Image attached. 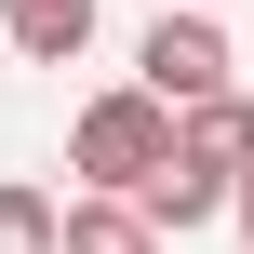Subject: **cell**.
Masks as SVG:
<instances>
[{
    "label": "cell",
    "instance_id": "obj_1",
    "mask_svg": "<svg viewBox=\"0 0 254 254\" xmlns=\"http://www.w3.org/2000/svg\"><path fill=\"white\" fill-rule=\"evenodd\" d=\"M161 161H174V107H147L134 80H121V94H94V107L67 121V174H80L94 201H134Z\"/></svg>",
    "mask_w": 254,
    "mask_h": 254
},
{
    "label": "cell",
    "instance_id": "obj_3",
    "mask_svg": "<svg viewBox=\"0 0 254 254\" xmlns=\"http://www.w3.org/2000/svg\"><path fill=\"white\" fill-rule=\"evenodd\" d=\"M174 161H201V174H254V94H201V107H174Z\"/></svg>",
    "mask_w": 254,
    "mask_h": 254
},
{
    "label": "cell",
    "instance_id": "obj_2",
    "mask_svg": "<svg viewBox=\"0 0 254 254\" xmlns=\"http://www.w3.org/2000/svg\"><path fill=\"white\" fill-rule=\"evenodd\" d=\"M134 94H147V107H201V94H228V40H214V13H161V27L134 40Z\"/></svg>",
    "mask_w": 254,
    "mask_h": 254
},
{
    "label": "cell",
    "instance_id": "obj_7",
    "mask_svg": "<svg viewBox=\"0 0 254 254\" xmlns=\"http://www.w3.org/2000/svg\"><path fill=\"white\" fill-rule=\"evenodd\" d=\"M0 254H54V201L40 188H0Z\"/></svg>",
    "mask_w": 254,
    "mask_h": 254
},
{
    "label": "cell",
    "instance_id": "obj_5",
    "mask_svg": "<svg viewBox=\"0 0 254 254\" xmlns=\"http://www.w3.org/2000/svg\"><path fill=\"white\" fill-rule=\"evenodd\" d=\"M0 40H13L27 67H67V54L94 40V0H0Z\"/></svg>",
    "mask_w": 254,
    "mask_h": 254
},
{
    "label": "cell",
    "instance_id": "obj_6",
    "mask_svg": "<svg viewBox=\"0 0 254 254\" xmlns=\"http://www.w3.org/2000/svg\"><path fill=\"white\" fill-rule=\"evenodd\" d=\"M54 254H161L134 201H54Z\"/></svg>",
    "mask_w": 254,
    "mask_h": 254
},
{
    "label": "cell",
    "instance_id": "obj_8",
    "mask_svg": "<svg viewBox=\"0 0 254 254\" xmlns=\"http://www.w3.org/2000/svg\"><path fill=\"white\" fill-rule=\"evenodd\" d=\"M188 13H201V0H188Z\"/></svg>",
    "mask_w": 254,
    "mask_h": 254
},
{
    "label": "cell",
    "instance_id": "obj_4",
    "mask_svg": "<svg viewBox=\"0 0 254 254\" xmlns=\"http://www.w3.org/2000/svg\"><path fill=\"white\" fill-rule=\"evenodd\" d=\"M134 214H147V241H188V228H214V214H228V174H201V161H161V174L134 188Z\"/></svg>",
    "mask_w": 254,
    "mask_h": 254
}]
</instances>
